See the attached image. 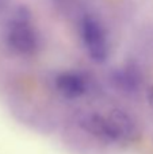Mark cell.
<instances>
[{
  "instance_id": "6da1fadb",
  "label": "cell",
  "mask_w": 153,
  "mask_h": 154,
  "mask_svg": "<svg viewBox=\"0 0 153 154\" xmlns=\"http://www.w3.org/2000/svg\"><path fill=\"white\" fill-rule=\"evenodd\" d=\"M5 42L15 54L31 57L39 50V34L27 8L20 7L11 18L5 31Z\"/></svg>"
},
{
  "instance_id": "7a4b0ae2",
  "label": "cell",
  "mask_w": 153,
  "mask_h": 154,
  "mask_svg": "<svg viewBox=\"0 0 153 154\" xmlns=\"http://www.w3.org/2000/svg\"><path fill=\"white\" fill-rule=\"evenodd\" d=\"M80 125L92 135L114 142L127 139L134 131V126L130 118L122 111H113L108 115H84L80 120Z\"/></svg>"
},
{
  "instance_id": "3957f363",
  "label": "cell",
  "mask_w": 153,
  "mask_h": 154,
  "mask_svg": "<svg viewBox=\"0 0 153 154\" xmlns=\"http://www.w3.org/2000/svg\"><path fill=\"white\" fill-rule=\"evenodd\" d=\"M80 35L89 58L98 64H103L110 54V42L100 20L92 15H86L80 23Z\"/></svg>"
},
{
  "instance_id": "277c9868",
  "label": "cell",
  "mask_w": 153,
  "mask_h": 154,
  "mask_svg": "<svg viewBox=\"0 0 153 154\" xmlns=\"http://www.w3.org/2000/svg\"><path fill=\"white\" fill-rule=\"evenodd\" d=\"M56 89L67 99H77L86 95L88 84L81 73L75 70H67L56 76L54 79Z\"/></svg>"
}]
</instances>
